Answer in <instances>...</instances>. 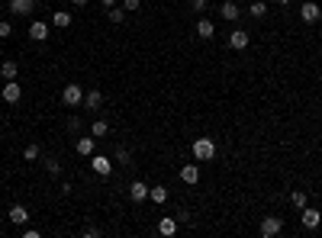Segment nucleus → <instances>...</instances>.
Segmentation results:
<instances>
[{"label": "nucleus", "mask_w": 322, "mask_h": 238, "mask_svg": "<svg viewBox=\"0 0 322 238\" xmlns=\"http://www.w3.org/2000/svg\"><path fill=\"white\" fill-rule=\"evenodd\" d=\"M248 13L255 16V20H264V16H267V7H264V0H255V4L248 7Z\"/></svg>", "instance_id": "obj_24"}, {"label": "nucleus", "mask_w": 322, "mask_h": 238, "mask_svg": "<svg viewBox=\"0 0 322 238\" xmlns=\"http://www.w3.org/2000/svg\"><path fill=\"white\" fill-rule=\"evenodd\" d=\"M62 103H65V107H81V103H84V87L81 84H68L62 90Z\"/></svg>", "instance_id": "obj_2"}, {"label": "nucleus", "mask_w": 322, "mask_h": 238, "mask_svg": "<svg viewBox=\"0 0 322 238\" xmlns=\"http://www.w3.org/2000/svg\"><path fill=\"white\" fill-rule=\"evenodd\" d=\"M71 7H87V0H71Z\"/></svg>", "instance_id": "obj_35"}, {"label": "nucleus", "mask_w": 322, "mask_h": 238, "mask_svg": "<svg viewBox=\"0 0 322 238\" xmlns=\"http://www.w3.org/2000/svg\"><path fill=\"white\" fill-rule=\"evenodd\" d=\"M23 238H39V228H23Z\"/></svg>", "instance_id": "obj_33"}, {"label": "nucleus", "mask_w": 322, "mask_h": 238, "mask_svg": "<svg viewBox=\"0 0 322 238\" xmlns=\"http://www.w3.org/2000/svg\"><path fill=\"white\" fill-rule=\"evenodd\" d=\"M90 135H94V138H103V135H110V122H107V119H94V126H90Z\"/></svg>", "instance_id": "obj_20"}, {"label": "nucleus", "mask_w": 322, "mask_h": 238, "mask_svg": "<svg viewBox=\"0 0 322 238\" xmlns=\"http://www.w3.org/2000/svg\"><path fill=\"white\" fill-rule=\"evenodd\" d=\"M52 26H55V29H68V26H71V13H68V10H55V13H52Z\"/></svg>", "instance_id": "obj_17"}, {"label": "nucleus", "mask_w": 322, "mask_h": 238, "mask_svg": "<svg viewBox=\"0 0 322 238\" xmlns=\"http://www.w3.org/2000/svg\"><path fill=\"white\" fill-rule=\"evenodd\" d=\"M190 10H194V13H203V10H206V0H190Z\"/></svg>", "instance_id": "obj_30"}, {"label": "nucleus", "mask_w": 322, "mask_h": 238, "mask_svg": "<svg viewBox=\"0 0 322 238\" xmlns=\"http://www.w3.org/2000/svg\"><path fill=\"white\" fill-rule=\"evenodd\" d=\"M264 238H277L284 232V219L281 216H264V222H261V228H258Z\"/></svg>", "instance_id": "obj_3"}, {"label": "nucleus", "mask_w": 322, "mask_h": 238, "mask_svg": "<svg viewBox=\"0 0 322 238\" xmlns=\"http://www.w3.org/2000/svg\"><path fill=\"white\" fill-rule=\"evenodd\" d=\"M32 7H36V0H10V13L16 16H29Z\"/></svg>", "instance_id": "obj_14"}, {"label": "nucleus", "mask_w": 322, "mask_h": 238, "mask_svg": "<svg viewBox=\"0 0 322 238\" xmlns=\"http://www.w3.org/2000/svg\"><path fill=\"white\" fill-rule=\"evenodd\" d=\"M306 203H309L306 190H293V193H290V206H293V209H303V206H306Z\"/></svg>", "instance_id": "obj_23"}, {"label": "nucleus", "mask_w": 322, "mask_h": 238, "mask_svg": "<svg viewBox=\"0 0 322 238\" xmlns=\"http://www.w3.org/2000/svg\"><path fill=\"white\" fill-rule=\"evenodd\" d=\"M300 20H303V23H319V20H322V7L312 4V0H306V4L300 7Z\"/></svg>", "instance_id": "obj_5"}, {"label": "nucleus", "mask_w": 322, "mask_h": 238, "mask_svg": "<svg viewBox=\"0 0 322 238\" xmlns=\"http://www.w3.org/2000/svg\"><path fill=\"white\" fill-rule=\"evenodd\" d=\"M16 71H20L16 61H4V65H0V77H4V81H16Z\"/></svg>", "instance_id": "obj_21"}, {"label": "nucleus", "mask_w": 322, "mask_h": 238, "mask_svg": "<svg viewBox=\"0 0 322 238\" xmlns=\"http://www.w3.org/2000/svg\"><path fill=\"white\" fill-rule=\"evenodd\" d=\"M39 145H26V152H23V158H26V161H39Z\"/></svg>", "instance_id": "obj_27"}, {"label": "nucleus", "mask_w": 322, "mask_h": 238, "mask_svg": "<svg viewBox=\"0 0 322 238\" xmlns=\"http://www.w3.org/2000/svg\"><path fill=\"white\" fill-rule=\"evenodd\" d=\"M42 164H45V171L52 174V177H58V174H62V164H58V158H45Z\"/></svg>", "instance_id": "obj_25"}, {"label": "nucleus", "mask_w": 322, "mask_h": 238, "mask_svg": "<svg viewBox=\"0 0 322 238\" xmlns=\"http://www.w3.org/2000/svg\"><path fill=\"white\" fill-rule=\"evenodd\" d=\"M100 4H103V7H107V10H110V7H116L119 0H100Z\"/></svg>", "instance_id": "obj_34"}, {"label": "nucleus", "mask_w": 322, "mask_h": 238, "mask_svg": "<svg viewBox=\"0 0 322 238\" xmlns=\"http://www.w3.org/2000/svg\"><path fill=\"white\" fill-rule=\"evenodd\" d=\"M74 152L81 155V158H90V155H94V138H84V135H81V138L74 142Z\"/></svg>", "instance_id": "obj_18"}, {"label": "nucleus", "mask_w": 322, "mask_h": 238, "mask_svg": "<svg viewBox=\"0 0 322 238\" xmlns=\"http://www.w3.org/2000/svg\"><path fill=\"white\" fill-rule=\"evenodd\" d=\"M149 200L158 203V206H161V203H168V187H149Z\"/></svg>", "instance_id": "obj_22"}, {"label": "nucleus", "mask_w": 322, "mask_h": 238, "mask_svg": "<svg viewBox=\"0 0 322 238\" xmlns=\"http://www.w3.org/2000/svg\"><path fill=\"white\" fill-rule=\"evenodd\" d=\"M194 158L197 161H213L216 158V142L213 138H194Z\"/></svg>", "instance_id": "obj_1"}, {"label": "nucleus", "mask_w": 322, "mask_h": 238, "mask_svg": "<svg viewBox=\"0 0 322 238\" xmlns=\"http://www.w3.org/2000/svg\"><path fill=\"white\" fill-rule=\"evenodd\" d=\"M7 36H13V26L7 20H0V39H7Z\"/></svg>", "instance_id": "obj_28"}, {"label": "nucleus", "mask_w": 322, "mask_h": 238, "mask_svg": "<svg viewBox=\"0 0 322 238\" xmlns=\"http://www.w3.org/2000/svg\"><path fill=\"white\" fill-rule=\"evenodd\" d=\"M300 222H303V228H309V232H312V228L322 225V213H319V209H312V206H303L300 209Z\"/></svg>", "instance_id": "obj_4"}, {"label": "nucleus", "mask_w": 322, "mask_h": 238, "mask_svg": "<svg viewBox=\"0 0 322 238\" xmlns=\"http://www.w3.org/2000/svg\"><path fill=\"white\" fill-rule=\"evenodd\" d=\"M158 232L171 238L174 232H177V219H174V216H161V219H158Z\"/></svg>", "instance_id": "obj_16"}, {"label": "nucleus", "mask_w": 322, "mask_h": 238, "mask_svg": "<svg viewBox=\"0 0 322 238\" xmlns=\"http://www.w3.org/2000/svg\"><path fill=\"white\" fill-rule=\"evenodd\" d=\"M248 42H251V36H248L245 29H232V32H229V49L242 52V49H248Z\"/></svg>", "instance_id": "obj_9"}, {"label": "nucleus", "mask_w": 322, "mask_h": 238, "mask_svg": "<svg viewBox=\"0 0 322 238\" xmlns=\"http://www.w3.org/2000/svg\"><path fill=\"white\" fill-rule=\"evenodd\" d=\"M239 13H242V10H239L236 4H232V0H222V7H219V16H222L225 23H236V20H239Z\"/></svg>", "instance_id": "obj_12"}, {"label": "nucleus", "mask_w": 322, "mask_h": 238, "mask_svg": "<svg viewBox=\"0 0 322 238\" xmlns=\"http://www.w3.org/2000/svg\"><path fill=\"white\" fill-rule=\"evenodd\" d=\"M197 36H200V39H213V36H216L213 20H200V23H197Z\"/></svg>", "instance_id": "obj_19"}, {"label": "nucleus", "mask_w": 322, "mask_h": 238, "mask_svg": "<svg viewBox=\"0 0 322 238\" xmlns=\"http://www.w3.org/2000/svg\"><path fill=\"white\" fill-rule=\"evenodd\" d=\"M68 129H71V132H77V129H81V119H77V116H71V119H68Z\"/></svg>", "instance_id": "obj_32"}, {"label": "nucleus", "mask_w": 322, "mask_h": 238, "mask_svg": "<svg viewBox=\"0 0 322 238\" xmlns=\"http://www.w3.org/2000/svg\"><path fill=\"white\" fill-rule=\"evenodd\" d=\"M0 97H4V103H10V107H13V103H20L23 87L16 84V81H7V84H4V90H0Z\"/></svg>", "instance_id": "obj_7"}, {"label": "nucleus", "mask_w": 322, "mask_h": 238, "mask_svg": "<svg viewBox=\"0 0 322 238\" xmlns=\"http://www.w3.org/2000/svg\"><path fill=\"white\" fill-rule=\"evenodd\" d=\"M103 107V90H97V87H90V90L84 93V110L87 113H97Z\"/></svg>", "instance_id": "obj_6"}, {"label": "nucleus", "mask_w": 322, "mask_h": 238, "mask_svg": "<svg viewBox=\"0 0 322 238\" xmlns=\"http://www.w3.org/2000/svg\"><path fill=\"white\" fill-rule=\"evenodd\" d=\"M116 161L119 164H129V148H116Z\"/></svg>", "instance_id": "obj_29"}, {"label": "nucleus", "mask_w": 322, "mask_h": 238, "mask_svg": "<svg viewBox=\"0 0 322 238\" xmlns=\"http://www.w3.org/2000/svg\"><path fill=\"white\" fill-rule=\"evenodd\" d=\"M29 36H32V42H45V39H49V23L32 20V23H29Z\"/></svg>", "instance_id": "obj_11"}, {"label": "nucleus", "mask_w": 322, "mask_h": 238, "mask_svg": "<svg viewBox=\"0 0 322 238\" xmlns=\"http://www.w3.org/2000/svg\"><path fill=\"white\" fill-rule=\"evenodd\" d=\"M7 219H10L13 225H26V222H29V209L16 203V206H10V213H7Z\"/></svg>", "instance_id": "obj_10"}, {"label": "nucleus", "mask_w": 322, "mask_h": 238, "mask_svg": "<svg viewBox=\"0 0 322 238\" xmlns=\"http://www.w3.org/2000/svg\"><path fill=\"white\" fill-rule=\"evenodd\" d=\"M274 4H281V7H287V4H293V0H274Z\"/></svg>", "instance_id": "obj_36"}, {"label": "nucleus", "mask_w": 322, "mask_h": 238, "mask_svg": "<svg viewBox=\"0 0 322 238\" xmlns=\"http://www.w3.org/2000/svg\"><path fill=\"white\" fill-rule=\"evenodd\" d=\"M142 7V0H123V10H139Z\"/></svg>", "instance_id": "obj_31"}, {"label": "nucleus", "mask_w": 322, "mask_h": 238, "mask_svg": "<svg viewBox=\"0 0 322 238\" xmlns=\"http://www.w3.org/2000/svg\"><path fill=\"white\" fill-rule=\"evenodd\" d=\"M107 16H110V23H123V20H126V10H119V7H110Z\"/></svg>", "instance_id": "obj_26"}, {"label": "nucleus", "mask_w": 322, "mask_h": 238, "mask_svg": "<svg viewBox=\"0 0 322 238\" xmlns=\"http://www.w3.org/2000/svg\"><path fill=\"white\" fill-rule=\"evenodd\" d=\"M180 180H184L187 187H194V183L200 180V167L197 164H184V167H180Z\"/></svg>", "instance_id": "obj_15"}, {"label": "nucleus", "mask_w": 322, "mask_h": 238, "mask_svg": "<svg viewBox=\"0 0 322 238\" xmlns=\"http://www.w3.org/2000/svg\"><path fill=\"white\" fill-rule=\"evenodd\" d=\"M90 167H94V174H100V177H110L113 161H110L107 155H94V158H90Z\"/></svg>", "instance_id": "obj_8"}, {"label": "nucleus", "mask_w": 322, "mask_h": 238, "mask_svg": "<svg viewBox=\"0 0 322 238\" xmlns=\"http://www.w3.org/2000/svg\"><path fill=\"white\" fill-rule=\"evenodd\" d=\"M129 200H132V203H142V200H149V183L135 180L132 187H129Z\"/></svg>", "instance_id": "obj_13"}]
</instances>
